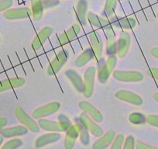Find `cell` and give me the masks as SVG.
I'll return each mask as SVG.
<instances>
[{
    "label": "cell",
    "instance_id": "7bdbcfd3",
    "mask_svg": "<svg viewBox=\"0 0 158 149\" xmlns=\"http://www.w3.org/2000/svg\"><path fill=\"white\" fill-rule=\"evenodd\" d=\"M0 41H1V38H0Z\"/></svg>",
    "mask_w": 158,
    "mask_h": 149
},
{
    "label": "cell",
    "instance_id": "d4e9b609",
    "mask_svg": "<svg viewBox=\"0 0 158 149\" xmlns=\"http://www.w3.org/2000/svg\"><path fill=\"white\" fill-rule=\"evenodd\" d=\"M95 56V53H94V51L92 50V48H87V49L85 50V51L76 58L75 65L77 67H78V68L85 66V65H87L91 60H92Z\"/></svg>",
    "mask_w": 158,
    "mask_h": 149
},
{
    "label": "cell",
    "instance_id": "52a82bcc",
    "mask_svg": "<svg viewBox=\"0 0 158 149\" xmlns=\"http://www.w3.org/2000/svg\"><path fill=\"white\" fill-rule=\"evenodd\" d=\"M60 108V104L58 102H51L42 106L36 108L32 113L33 118L34 119H41L48 116L54 114L58 111Z\"/></svg>",
    "mask_w": 158,
    "mask_h": 149
},
{
    "label": "cell",
    "instance_id": "60d3db41",
    "mask_svg": "<svg viewBox=\"0 0 158 149\" xmlns=\"http://www.w3.org/2000/svg\"><path fill=\"white\" fill-rule=\"evenodd\" d=\"M3 139H4V137L2 136V134H0V147L2 145V143L3 142Z\"/></svg>",
    "mask_w": 158,
    "mask_h": 149
},
{
    "label": "cell",
    "instance_id": "e575fe53",
    "mask_svg": "<svg viewBox=\"0 0 158 149\" xmlns=\"http://www.w3.org/2000/svg\"><path fill=\"white\" fill-rule=\"evenodd\" d=\"M147 121L150 125L158 127V116L157 115H149L147 117Z\"/></svg>",
    "mask_w": 158,
    "mask_h": 149
},
{
    "label": "cell",
    "instance_id": "ac0fdd59",
    "mask_svg": "<svg viewBox=\"0 0 158 149\" xmlns=\"http://www.w3.org/2000/svg\"><path fill=\"white\" fill-rule=\"evenodd\" d=\"M106 53L108 55L115 54L117 53V42L115 34L112 26L106 29Z\"/></svg>",
    "mask_w": 158,
    "mask_h": 149
},
{
    "label": "cell",
    "instance_id": "5b68a950",
    "mask_svg": "<svg viewBox=\"0 0 158 149\" xmlns=\"http://www.w3.org/2000/svg\"><path fill=\"white\" fill-rule=\"evenodd\" d=\"M69 57V53L66 50H62L58 54L56 55V57L50 62L49 65L48 67L47 73L50 76H53L54 74H57L59 72L63 65L68 61Z\"/></svg>",
    "mask_w": 158,
    "mask_h": 149
},
{
    "label": "cell",
    "instance_id": "9c48e42d",
    "mask_svg": "<svg viewBox=\"0 0 158 149\" xmlns=\"http://www.w3.org/2000/svg\"><path fill=\"white\" fill-rule=\"evenodd\" d=\"M32 15V10L29 7H19V8L9 9L3 13V16L9 20L27 19Z\"/></svg>",
    "mask_w": 158,
    "mask_h": 149
},
{
    "label": "cell",
    "instance_id": "d6a6232c",
    "mask_svg": "<svg viewBox=\"0 0 158 149\" xmlns=\"http://www.w3.org/2000/svg\"><path fill=\"white\" fill-rule=\"evenodd\" d=\"M123 149H135V139L132 135H129L126 138Z\"/></svg>",
    "mask_w": 158,
    "mask_h": 149
},
{
    "label": "cell",
    "instance_id": "bcb514c9",
    "mask_svg": "<svg viewBox=\"0 0 158 149\" xmlns=\"http://www.w3.org/2000/svg\"><path fill=\"white\" fill-rule=\"evenodd\" d=\"M120 1H122V0H120Z\"/></svg>",
    "mask_w": 158,
    "mask_h": 149
},
{
    "label": "cell",
    "instance_id": "9a60e30c",
    "mask_svg": "<svg viewBox=\"0 0 158 149\" xmlns=\"http://www.w3.org/2000/svg\"><path fill=\"white\" fill-rule=\"evenodd\" d=\"M89 37L95 57L100 58L103 53V43L101 36L97 31H92L89 33Z\"/></svg>",
    "mask_w": 158,
    "mask_h": 149
},
{
    "label": "cell",
    "instance_id": "d6986e66",
    "mask_svg": "<svg viewBox=\"0 0 158 149\" xmlns=\"http://www.w3.org/2000/svg\"><path fill=\"white\" fill-rule=\"evenodd\" d=\"M115 138V133L113 130H109L104 135H102L100 138H98L97 141L92 145V149H106L114 141Z\"/></svg>",
    "mask_w": 158,
    "mask_h": 149
},
{
    "label": "cell",
    "instance_id": "4dcf8cb0",
    "mask_svg": "<svg viewBox=\"0 0 158 149\" xmlns=\"http://www.w3.org/2000/svg\"><path fill=\"white\" fill-rule=\"evenodd\" d=\"M23 144L22 140L19 138H14L10 141H7L5 144L2 147L1 149H17Z\"/></svg>",
    "mask_w": 158,
    "mask_h": 149
},
{
    "label": "cell",
    "instance_id": "8d00e7d4",
    "mask_svg": "<svg viewBox=\"0 0 158 149\" xmlns=\"http://www.w3.org/2000/svg\"><path fill=\"white\" fill-rule=\"evenodd\" d=\"M42 1H43L44 6H45V7H51L59 3L57 0H42Z\"/></svg>",
    "mask_w": 158,
    "mask_h": 149
},
{
    "label": "cell",
    "instance_id": "ffe728a7",
    "mask_svg": "<svg viewBox=\"0 0 158 149\" xmlns=\"http://www.w3.org/2000/svg\"><path fill=\"white\" fill-rule=\"evenodd\" d=\"M79 137V131L77 124L71 125L67 130L66 136L64 139L65 149H73L76 141Z\"/></svg>",
    "mask_w": 158,
    "mask_h": 149
},
{
    "label": "cell",
    "instance_id": "7402d4cb",
    "mask_svg": "<svg viewBox=\"0 0 158 149\" xmlns=\"http://www.w3.org/2000/svg\"><path fill=\"white\" fill-rule=\"evenodd\" d=\"M28 132V129L23 125L15 126L7 128H2L0 130V134H2L6 138H11L17 136H22Z\"/></svg>",
    "mask_w": 158,
    "mask_h": 149
},
{
    "label": "cell",
    "instance_id": "8fae6325",
    "mask_svg": "<svg viewBox=\"0 0 158 149\" xmlns=\"http://www.w3.org/2000/svg\"><path fill=\"white\" fill-rule=\"evenodd\" d=\"M54 32V29L51 27H45L38 32L32 41V47L35 51H38L49 38Z\"/></svg>",
    "mask_w": 158,
    "mask_h": 149
},
{
    "label": "cell",
    "instance_id": "2e32d148",
    "mask_svg": "<svg viewBox=\"0 0 158 149\" xmlns=\"http://www.w3.org/2000/svg\"><path fill=\"white\" fill-rule=\"evenodd\" d=\"M111 24L112 26L118 27V28L126 29V30H130L136 27V21L133 17H118V16H113L110 17Z\"/></svg>",
    "mask_w": 158,
    "mask_h": 149
},
{
    "label": "cell",
    "instance_id": "30bf717a",
    "mask_svg": "<svg viewBox=\"0 0 158 149\" xmlns=\"http://www.w3.org/2000/svg\"><path fill=\"white\" fill-rule=\"evenodd\" d=\"M131 43V37L127 31H121L117 41V55L119 58H123L128 54Z\"/></svg>",
    "mask_w": 158,
    "mask_h": 149
},
{
    "label": "cell",
    "instance_id": "8992f818",
    "mask_svg": "<svg viewBox=\"0 0 158 149\" xmlns=\"http://www.w3.org/2000/svg\"><path fill=\"white\" fill-rule=\"evenodd\" d=\"M15 115L18 121L30 131L33 133H38L40 131L39 124L36 123L33 118L30 117L21 106H17L15 109Z\"/></svg>",
    "mask_w": 158,
    "mask_h": 149
},
{
    "label": "cell",
    "instance_id": "277c9868",
    "mask_svg": "<svg viewBox=\"0 0 158 149\" xmlns=\"http://www.w3.org/2000/svg\"><path fill=\"white\" fill-rule=\"evenodd\" d=\"M115 80L122 83H139L143 79V74L136 71H121L116 70L112 73Z\"/></svg>",
    "mask_w": 158,
    "mask_h": 149
},
{
    "label": "cell",
    "instance_id": "1f68e13d",
    "mask_svg": "<svg viewBox=\"0 0 158 149\" xmlns=\"http://www.w3.org/2000/svg\"><path fill=\"white\" fill-rule=\"evenodd\" d=\"M124 140H125V138L123 134H118L112 141L110 149H123Z\"/></svg>",
    "mask_w": 158,
    "mask_h": 149
},
{
    "label": "cell",
    "instance_id": "ee69618b",
    "mask_svg": "<svg viewBox=\"0 0 158 149\" xmlns=\"http://www.w3.org/2000/svg\"><path fill=\"white\" fill-rule=\"evenodd\" d=\"M157 17H158V13H157Z\"/></svg>",
    "mask_w": 158,
    "mask_h": 149
},
{
    "label": "cell",
    "instance_id": "74e56055",
    "mask_svg": "<svg viewBox=\"0 0 158 149\" xmlns=\"http://www.w3.org/2000/svg\"><path fill=\"white\" fill-rule=\"evenodd\" d=\"M149 73L151 76H153L155 79L158 80V68H151L149 70Z\"/></svg>",
    "mask_w": 158,
    "mask_h": 149
},
{
    "label": "cell",
    "instance_id": "cb8c5ba5",
    "mask_svg": "<svg viewBox=\"0 0 158 149\" xmlns=\"http://www.w3.org/2000/svg\"><path fill=\"white\" fill-rule=\"evenodd\" d=\"M87 0H79L76 6V16L77 20L83 26L87 25Z\"/></svg>",
    "mask_w": 158,
    "mask_h": 149
},
{
    "label": "cell",
    "instance_id": "7a4b0ae2",
    "mask_svg": "<svg viewBox=\"0 0 158 149\" xmlns=\"http://www.w3.org/2000/svg\"><path fill=\"white\" fill-rule=\"evenodd\" d=\"M117 64V57L115 54H111L108 56L106 62L101 65L98 69V81L101 83L104 84L109 79L110 74L114 71Z\"/></svg>",
    "mask_w": 158,
    "mask_h": 149
},
{
    "label": "cell",
    "instance_id": "f6af8a7d",
    "mask_svg": "<svg viewBox=\"0 0 158 149\" xmlns=\"http://www.w3.org/2000/svg\"><path fill=\"white\" fill-rule=\"evenodd\" d=\"M16 1H18V0H16Z\"/></svg>",
    "mask_w": 158,
    "mask_h": 149
},
{
    "label": "cell",
    "instance_id": "4316f807",
    "mask_svg": "<svg viewBox=\"0 0 158 149\" xmlns=\"http://www.w3.org/2000/svg\"><path fill=\"white\" fill-rule=\"evenodd\" d=\"M116 6V0H106V3H105L104 9H103L102 16L106 18L112 17V15L115 13Z\"/></svg>",
    "mask_w": 158,
    "mask_h": 149
},
{
    "label": "cell",
    "instance_id": "3957f363",
    "mask_svg": "<svg viewBox=\"0 0 158 149\" xmlns=\"http://www.w3.org/2000/svg\"><path fill=\"white\" fill-rule=\"evenodd\" d=\"M96 71V68L95 66H91L85 71L82 93L85 98H90L93 94Z\"/></svg>",
    "mask_w": 158,
    "mask_h": 149
},
{
    "label": "cell",
    "instance_id": "44dd1931",
    "mask_svg": "<svg viewBox=\"0 0 158 149\" xmlns=\"http://www.w3.org/2000/svg\"><path fill=\"white\" fill-rule=\"evenodd\" d=\"M61 136L58 133H49L46 134H43L40 136L35 141V147L36 148L44 147V146L48 145V144H53L56 141H59L60 139Z\"/></svg>",
    "mask_w": 158,
    "mask_h": 149
},
{
    "label": "cell",
    "instance_id": "83f0119b",
    "mask_svg": "<svg viewBox=\"0 0 158 149\" xmlns=\"http://www.w3.org/2000/svg\"><path fill=\"white\" fill-rule=\"evenodd\" d=\"M76 124H77V128H78L79 137H80V141H81V144L85 146L89 145V143H90V136H89V130L81 123Z\"/></svg>",
    "mask_w": 158,
    "mask_h": 149
},
{
    "label": "cell",
    "instance_id": "d590c367",
    "mask_svg": "<svg viewBox=\"0 0 158 149\" xmlns=\"http://www.w3.org/2000/svg\"><path fill=\"white\" fill-rule=\"evenodd\" d=\"M135 146H136V149H158L156 147H153V146L148 145V144L141 142V141H136Z\"/></svg>",
    "mask_w": 158,
    "mask_h": 149
},
{
    "label": "cell",
    "instance_id": "484cf974",
    "mask_svg": "<svg viewBox=\"0 0 158 149\" xmlns=\"http://www.w3.org/2000/svg\"><path fill=\"white\" fill-rule=\"evenodd\" d=\"M31 2L32 15L35 20L38 21L41 19L44 13V3L42 0H30Z\"/></svg>",
    "mask_w": 158,
    "mask_h": 149
},
{
    "label": "cell",
    "instance_id": "6da1fadb",
    "mask_svg": "<svg viewBox=\"0 0 158 149\" xmlns=\"http://www.w3.org/2000/svg\"><path fill=\"white\" fill-rule=\"evenodd\" d=\"M38 124L43 130L51 132H64L71 126V121L64 115L59 116L58 121H48L46 119H39Z\"/></svg>",
    "mask_w": 158,
    "mask_h": 149
},
{
    "label": "cell",
    "instance_id": "7c38bea8",
    "mask_svg": "<svg viewBox=\"0 0 158 149\" xmlns=\"http://www.w3.org/2000/svg\"><path fill=\"white\" fill-rule=\"evenodd\" d=\"M81 32V26L78 23H74L68 30H65L63 33L59 35L57 37V44L64 45L76 38V36Z\"/></svg>",
    "mask_w": 158,
    "mask_h": 149
},
{
    "label": "cell",
    "instance_id": "e0dca14e",
    "mask_svg": "<svg viewBox=\"0 0 158 149\" xmlns=\"http://www.w3.org/2000/svg\"><path fill=\"white\" fill-rule=\"evenodd\" d=\"M25 83L26 80L20 77H14V78L1 80L0 81V92L21 87L25 84Z\"/></svg>",
    "mask_w": 158,
    "mask_h": 149
},
{
    "label": "cell",
    "instance_id": "ab89813d",
    "mask_svg": "<svg viewBox=\"0 0 158 149\" xmlns=\"http://www.w3.org/2000/svg\"><path fill=\"white\" fill-rule=\"evenodd\" d=\"M150 52H151V54L153 57L158 59V48H153L151 51H150Z\"/></svg>",
    "mask_w": 158,
    "mask_h": 149
},
{
    "label": "cell",
    "instance_id": "f546056e",
    "mask_svg": "<svg viewBox=\"0 0 158 149\" xmlns=\"http://www.w3.org/2000/svg\"><path fill=\"white\" fill-rule=\"evenodd\" d=\"M87 19L92 25H93L96 28H102L100 17L92 12H89L87 13Z\"/></svg>",
    "mask_w": 158,
    "mask_h": 149
},
{
    "label": "cell",
    "instance_id": "ba28073f",
    "mask_svg": "<svg viewBox=\"0 0 158 149\" xmlns=\"http://www.w3.org/2000/svg\"><path fill=\"white\" fill-rule=\"evenodd\" d=\"M79 121L95 137H101L103 134V130L94 120L89 116H88L85 113H81L79 117Z\"/></svg>",
    "mask_w": 158,
    "mask_h": 149
},
{
    "label": "cell",
    "instance_id": "f35d334b",
    "mask_svg": "<svg viewBox=\"0 0 158 149\" xmlns=\"http://www.w3.org/2000/svg\"><path fill=\"white\" fill-rule=\"evenodd\" d=\"M7 124V119L5 117H0V130L4 128L6 125Z\"/></svg>",
    "mask_w": 158,
    "mask_h": 149
},
{
    "label": "cell",
    "instance_id": "4fadbf2b",
    "mask_svg": "<svg viewBox=\"0 0 158 149\" xmlns=\"http://www.w3.org/2000/svg\"><path fill=\"white\" fill-rule=\"evenodd\" d=\"M115 97L121 101L135 105L141 106L143 103V99L139 95L128 90H119L115 93Z\"/></svg>",
    "mask_w": 158,
    "mask_h": 149
},
{
    "label": "cell",
    "instance_id": "836d02e7",
    "mask_svg": "<svg viewBox=\"0 0 158 149\" xmlns=\"http://www.w3.org/2000/svg\"><path fill=\"white\" fill-rule=\"evenodd\" d=\"M13 4V0H0V12L9 10Z\"/></svg>",
    "mask_w": 158,
    "mask_h": 149
},
{
    "label": "cell",
    "instance_id": "5bb4252c",
    "mask_svg": "<svg viewBox=\"0 0 158 149\" xmlns=\"http://www.w3.org/2000/svg\"><path fill=\"white\" fill-rule=\"evenodd\" d=\"M78 106L80 109H82L88 116L90 117L96 123H101L103 121L104 118L101 112L90 103L87 101H81L79 103Z\"/></svg>",
    "mask_w": 158,
    "mask_h": 149
},
{
    "label": "cell",
    "instance_id": "b9f144b4",
    "mask_svg": "<svg viewBox=\"0 0 158 149\" xmlns=\"http://www.w3.org/2000/svg\"><path fill=\"white\" fill-rule=\"evenodd\" d=\"M153 98H154V100H156V102H158V92H156V93L153 95Z\"/></svg>",
    "mask_w": 158,
    "mask_h": 149
},
{
    "label": "cell",
    "instance_id": "f1b7e54d",
    "mask_svg": "<svg viewBox=\"0 0 158 149\" xmlns=\"http://www.w3.org/2000/svg\"><path fill=\"white\" fill-rule=\"evenodd\" d=\"M129 121L133 124L139 125V124H144L147 121V117H145V116L141 113L135 112V113H132L129 116Z\"/></svg>",
    "mask_w": 158,
    "mask_h": 149
},
{
    "label": "cell",
    "instance_id": "603a6c76",
    "mask_svg": "<svg viewBox=\"0 0 158 149\" xmlns=\"http://www.w3.org/2000/svg\"><path fill=\"white\" fill-rule=\"evenodd\" d=\"M67 78L69 79L74 89L78 92H83V79L81 75L73 69H68L65 71Z\"/></svg>",
    "mask_w": 158,
    "mask_h": 149
}]
</instances>
